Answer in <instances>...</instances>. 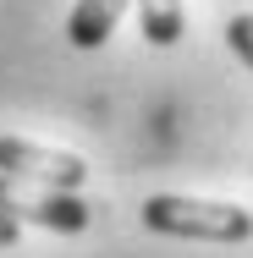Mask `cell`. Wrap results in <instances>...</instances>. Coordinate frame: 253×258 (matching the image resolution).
I'll use <instances>...</instances> for the list:
<instances>
[{
	"mask_svg": "<svg viewBox=\"0 0 253 258\" xmlns=\"http://www.w3.org/2000/svg\"><path fill=\"white\" fill-rule=\"evenodd\" d=\"M143 225L160 236H193V242H248L253 214L215 198H182V192H154L143 204Z\"/></svg>",
	"mask_w": 253,
	"mask_h": 258,
	"instance_id": "1",
	"label": "cell"
},
{
	"mask_svg": "<svg viewBox=\"0 0 253 258\" xmlns=\"http://www.w3.org/2000/svg\"><path fill=\"white\" fill-rule=\"evenodd\" d=\"M0 214L6 220H28V225H44V231H88L94 209L83 204L77 192H55V187H33V181H17V176H0Z\"/></svg>",
	"mask_w": 253,
	"mask_h": 258,
	"instance_id": "2",
	"label": "cell"
},
{
	"mask_svg": "<svg viewBox=\"0 0 253 258\" xmlns=\"http://www.w3.org/2000/svg\"><path fill=\"white\" fill-rule=\"evenodd\" d=\"M0 176L55 187V192H77L88 181V165L66 149H44V143H28V138H0Z\"/></svg>",
	"mask_w": 253,
	"mask_h": 258,
	"instance_id": "3",
	"label": "cell"
},
{
	"mask_svg": "<svg viewBox=\"0 0 253 258\" xmlns=\"http://www.w3.org/2000/svg\"><path fill=\"white\" fill-rule=\"evenodd\" d=\"M127 6H132V0H77L72 17H66V39H72L77 50H99L105 39L116 33V22H121Z\"/></svg>",
	"mask_w": 253,
	"mask_h": 258,
	"instance_id": "4",
	"label": "cell"
},
{
	"mask_svg": "<svg viewBox=\"0 0 253 258\" xmlns=\"http://www.w3.org/2000/svg\"><path fill=\"white\" fill-rule=\"evenodd\" d=\"M138 22H143L149 44L171 50L182 39V28H187V11H182V0H138Z\"/></svg>",
	"mask_w": 253,
	"mask_h": 258,
	"instance_id": "5",
	"label": "cell"
},
{
	"mask_svg": "<svg viewBox=\"0 0 253 258\" xmlns=\"http://www.w3.org/2000/svg\"><path fill=\"white\" fill-rule=\"evenodd\" d=\"M226 44H231V55L242 66H253V11H242V17L226 22Z\"/></svg>",
	"mask_w": 253,
	"mask_h": 258,
	"instance_id": "6",
	"label": "cell"
},
{
	"mask_svg": "<svg viewBox=\"0 0 253 258\" xmlns=\"http://www.w3.org/2000/svg\"><path fill=\"white\" fill-rule=\"evenodd\" d=\"M11 242H17V220H6V214H0V247H11Z\"/></svg>",
	"mask_w": 253,
	"mask_h": 258,
	"instance_id": "7",
	"label": "cell"
}]
</instances>
